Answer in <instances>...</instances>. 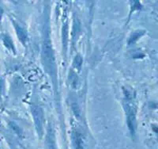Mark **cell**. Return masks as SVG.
<instances>
[{"label": "cell", "instance_id": "obj_2", "mask_svg": "<svg viewBox=\"0 0 158 149\" xmlns=\"http://www.w3.org/2000/svg\"><path fill=\"white\" fill-rule=\"evenodd\" d=\"M124 110L127 115V122L131 133L134 134L136 129V110L135 106L132 103L131 93L127 94L126 100L124 101Z\"/></svg>", "mask_w": 158, "mask_h": 149}, {"label": "cell", "instance_id": "obj_11", "mask_svg": "<svg viewBox=\"0 0 158 149\" xmlns=\"http://www.w3.org/2000/svg\"><path fill=\"white\" fill-rule=\"evenodd\" d=\"M4 44L6 47H7L9 49H11V50L15 51V46H14V44H13L12 41H11L10 37L8 36H5L4 37Z\"/></svg>", "mask_w": 158, "mask_h": 149}, {"label": "cell", "instance_id": "obj_9", "mask_svg": "<svg viewBox=\"0 0 158 149\" xmlns=\"http://www.w3.org/2000/svg\"><path fill=\"white\" fill-rule=\"evenodd\" d=\"M82 62H83V59H82V57H81V55H79V54H77L74 59V62H73V66H74V68L77 69V71H80L81 68Z\"/></svg>", "mask_w": 158, "mask_h": 149}, {"label": "cell", "instance_id": "obj_6", "mask_svg": "<svg viewBox=\"0 0 158 149\" xmlns=\"http://www.w3.org/2000/svg\"><path fill=\"white\" fill-rule=\"evenodd\" d=\"M74 139L75 141V146L77 149H81L83 147V140L81 133H79L77 131H74Z\"/></svg>", "mask_w": 158, "mask_h": 149}, {"label": "cell", "instance_id": "obj_5", "mask_svg": "<svg viewBox=\"0 0 158 149\" xmlns=\"http://www.w3.org/2000/svg\"><path fill=\"white\" fill-rule=\"evenodd\" d=\"M144 33H145V31L144 30L135 31V32L130 36L129 40H128V45H133V44L135 43V42H136Z\"/></svg>", "mask_w": 158, "mask_h": 149}, {"label": "cell", "instance_id": "obj_1", "mask_svg": "<svg viewBox=\"0 0 158 149\" xmlns=\"http://www.w3.org/2000/svg\"><path fill=\"white\" fill-rule=\"evenodd\" d=\"M42 60L44 67L45 71L48 73L52 78L55 87L57 88V74H56V59L53 48H52V42L49 34V25L48 24H45L44 27V39L42 45Z\"/></svg>", "mask_w": 158, "mask_h": 149}, {"label": "cell", "instance_id": "obj_10", "mask_svg": "<svg viewBox=\"0 0 158 149\" xmlns=\"http://www.w3.org/2000/svg\"><path fill=\"white\" fill-rule=\"evenodd\" d=\"M77 82H78V78H77V75L73 71H71L69 74V83L71 85L72 87L75 88L77 84Z\"/></svg>", "mask_w": 158, "mask_h": 149}, {"label": "cell", "instance_id": "obj_3", "mask_svg": "<svg viewBox=\"0 0 158 149\" xmlns=\"http://www.w3.org/2000/svg\"><path fill=\"white\" fill-rule=\"evenodd\" d=\"M32 113L34 119V123L36 125V129L37 130L38 133L40 135L43 133V127H44V113L42 109L39 106H32Z\"/></svg>", "mask_w": 158, "mask_h": 149}, {"label": "cell", "instance_id": "obj_13", "mask_svg": "<svg viewBox=\"0 0 158 149\" xmlns=\"http://www.w3.org/2000/svg\"><path fill=\"white\" fill-rule=\"evenodd\" d=\"M4 83H3V80L2 79V78H0V92L2 91V88H3Z\"/></svg>", "mask_w": 158, "mask_h": 149}, {"label": "cell", "instance_id": "obj_7", "mask_svg": "<svg viewBox=\"0 0 158 149\" xmlns=\"http://www.w3.org/2000/svg\"><path fill=\"white\" fill-rule=\"evenodd\" d=\"M80 29H81V25H80V22L78 21L77 18H75L74 22V29H73V39H74V42H75L76 40H77V37L79 35V32H80Z\"/></svg>", "mask_w": 158, "mask_h": 149}, {"label": "cell", "instance_id": "obj_12", "mask_svg": "<svg viewBox=\"0 0 158 149\" xmlns=\"http://www.w3.org/2000/svg\"><path fill=\"white\" fill-rule=\"evenodd\" d=\"M10 125H11V127H12L13 129H14L15 130V131H16V133H18V134H20V133H22V130L20 129V128L18 127V126L17 125H15V123H12V122L10 123Z\"/></svg>", "mask_w": 158, "mask_h": 149}, {"label": "cell", "instance_id": "obj_4", "mask_svg": "<svg viewBox=\"0 0 158 149\" xmlns=\"http://www.w3.org/2000/svg\"><path fill=\"white\" fill-rule=\"evenodd\" d=\"M15 29H16V32L17 34H18V38H19L21 42H23V43L25 44L28 39V35L26 31H25L22 26H20V25L17 23H15Z\"/></svg>", "mask_w": 158, "mask_h": 149}, {"label": "cell", "instance_id": "obj_8", "mask_svg": "<svg viewBox=\"0 0 158 149\" xmlns=\"http://www.w3.org/2000/svg\"><path fill=\"white\" fill-rule=\"evenodd\" d=\"M67 39H68V26L67 24H65L63 27V45L64 52L67 49Z\"/></svg>", "mask_w": 158, "mask_h": 149}]
</instances>
